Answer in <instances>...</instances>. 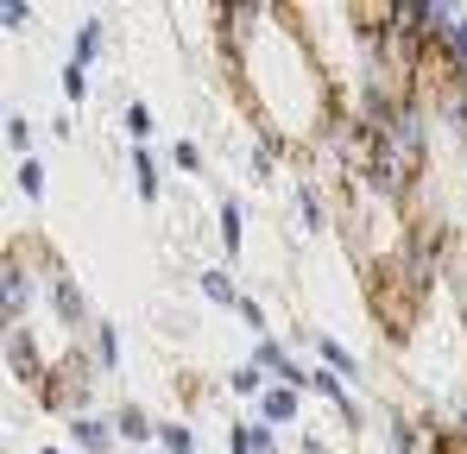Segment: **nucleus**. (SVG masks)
Listing matches in <instances>:
<instances>
[{
	"mask_svg": "<svg viewBox=\"0 0 467 454\" xmlns=\"http://www.w3.org/2000/svg\"><path fill=\"white\" fill-rule=\"evenodd\" d=\"M0 297H6V328H19V315L32 309V278H26V246L6 253L0 265Z\"/></svg>",
	"mask_w": 467,
	"mask_h": 454,
	"instance_id": "f257e3e1",
	"label": "nucleus"
},
{
	"mask_svg": "<svg viewBox=\"0 0 467 454\" xmlns=\"http://www.w3.org/2000/svg\"><path fill=\"white\" fill-rule=\"evenodd\" d=\"M6 360H13V373L19 378H32V385H45V360H38V341L32 335H19V328H6Z\"/></svg>",
	"mask_w": 467,
	"mask_h": 454,
	"instance_id": "f03ea898",
	"label": "nucleus"
},
{
	"mask_svg": "<svg viewBox=\"0 0 467 454\" xmlns=\"http://www.w3.org/2000/svg\"><path fill=\"white\" fill-rule=\"evenodd\" d=\"M70 436H77V449L82 454H108L114 449V429H108V423H101V417H70Z\"/></svg>",
	"mask_w": 467,
	"mask_h": 454,
	"instance_id": "7ed1b4c3",
	"label": "nucleus"
},
{
	"mask_svg": "<svg viewBox=\"0 0 467 454\" xmlns=\"http://www.w3.org/2000/svg\"><path fill=\"white\" fill-rule=\"evenodd\" d=\"M51 297H57V315H64L70 328H82V322H88V303H82V291L70 284V272H57V278H51Z\"/></svg>",
	"mask_w": 467,
	"mask_h": 454,
	"instance_id": "20e7f679",
	"label": "nucleus"
},
{
	"mask_svg": "<svg viewBox=\"0 0 467 454\" xmlns=\"http://www.w3.org/2000/svg\"><path fill=\"white\" fill-rule=\"evenodd\" d=\"M316 391L328 397V410H341V423H360V410H354V397H348V385H341V378L328 373V366L316 373Z\"/></svg>",
	"mask_w": 467,
	"mask_h": 454,
	"instance_id": "39448f33",
	"label": "nucleus"
},
{
	"mask_svg": "<svg viewBox=\"0 0 467 454\" xmlns=\"http://www.w3.org/2000/svg\"><path fill=\"white\" fill-rule=\"evenodd\" d=\"M259 417H265V423H291V417H297V391H291V385H272V391L259 397Z\"/></svg>",
	"mask_w": 467,
	"mask_h": 454,
	"instance_id": "423d86ee",
	"label": "nucleus"
},
{
	"mask_svg": "<svg viewBox=\"0 0 467 454\" xmlns=\"http://www.w3.org/2000/svg\"><path fill=\"white\" fill-rule=\"evenodd\" d=\"M114 429H120V436H133V442H158V423L146 417V410H140V404H120Z\"/></svg>",
	"mask_w": 467,
	"mask_h": 454,
	"instance_id": "0eeeda50",
	"label": "nucleus"
},
{
	"mask_svg": "<svg viewBox=\"0 0 467 454\" xmlns=\"http://www.w3.org/2000/svg\"><path fill=\"white\" fill-rule=\"evenodd\" d=\"M316 354L328 360V373H335V378H360V360H354L341 341H328V335H322V341H316Z\"/></svg>",
	"mask_w": 467,
	"mask_h": 454,
	"instance_id": "6e6552de",
	"label": "nucleus"
},
{
	"mask_svg": "<svg viewBox=\"0 0 467 454\" xmlns=\"http://www.w3.org/2000/svg\"><path fill=\"white\" fill-rule=\"evenodd\" d=\"M101 38H108V26H101V19H82V26H77V57H70V64L88 70V64H95V51H101Z\"/></svg>",
	"mask_w": 467,
	"mask_h": 454,
	"instance_id": "1a4fd4ad",
	"label": "nucleus"
},
{
	"mask_svg": "<svg viewBox=\"0 0 467 454\" xmlns=\"http://www.w3.org/2000/svg\"><path fill=\"white\" fill-rule=\"evenodd\" d=\"M127 158H133V183H140V196L152 202V196H158V164H152V151H146V146H133Z\"/></svg>",
	"mask_w": 467,
	"mask_h": 454,
	"instance_id": "9d476101",
	"label": "nucleus"
},
{
	"mask_svg": "<svg viewBox=\"0 0 467 454\" xmlns=\"http://www.w3.org/2000/svg\"><path fill=\"white\" fill-rule=\"evenodd\" d=\"M234 454H272V436L259 429V423H234Z\"/></svg>",
	"mask_w": 467,
	"mask_h": 454,
	"instance_id": "9b49d317",
	"label": "nucleus"
},
{
	"mask_svg": "<svg viewBox=\"0 0 467 454\" xmlns=\"http://www.w3.org/2000/svg\"><path fill=\"white\" fill-rule=\"evenodd\" d=\"M215 233H222V246H228V259L240 253V202H222L215 209Z\"/></svg>",
	"mask_w": 467,
	"mask_h": 454,
	"instance_id": "f8f14e48",
	"label": "nucleus"
},
{
	"mask_svg": "<svg viewBox=\"0 0 467 454\" xmlns=\"http://www.w3.org/2000/svg\"><path fill=\"white\" fill-rule=\"evenodd\" d=\"M95 366H101V373L120 366V335H114L108 322H95Z\"/></svg>",
	"mask_w": 467,
	"mask_h": 454,
	"instance_id": "ddd939ff",
	"label": "nucleus"
},
{
	"mask_svg": "<svg viewBox=\"0 0 467 454\" xmlns=\"http://www.w3.org/2000/svg\"><path fill=\"white\" fill-rule=\"evenodd\" d=\"M202 297H209V303H228V309H240V291H234L228 272H202Z\"/></svg>",
	"mask_w": 467,
	"mask_h": 454,
	"instance_id": "4468645a",
	"label": "nucleus"
},
{
	"mask_svg": "<svg viewBox=\"0 0 467 454\" xmlns=\"http://www.w3.org/2000/svg\"><path fill=\"white\" fill-rule=\"evenodd\" d=\"M158 449H164V454H196V442H190L183 423H158Z\"/></svg>",
	"mask_w": 467,
	"mask_h": 454,
	"instance_id": "2eb2a0df",
	"label": "nucleus"
},
{
	"mask_svg": "<svg viewBox=\"0 0 467 454\" xmlns=\"http://www.w3.org/2000/svg\"><path fill=\"white\" fill-rule=\"evenodd\" d=\"M253 366H259V373H278V378H285V366H291V354H285L278 341H259V354H253Z\"/></svg>",
	"mask_w": 467,
	"mask_h": 454,
	"instance_id": "dca6fc26",
	"label": "nucleus"
},
{
	"mask_svg": "<svg viewBox=\"0 0 467 454\" xmlns=\"http://www.w3.org/2000/svg\"><path fill=\"white\" fill-rule=\"evenodd\" d=\"M6 146L19 151V158H32V120H26V114H13V120H6Z\"/></svg>",
	"mask_w": 467,
	"mask_h": 454,
	"instance_id": "f3484780",
	"label": "nucleus"
},
{
	"mask_svg": "<svg viewBox=\"0 0 467 454\" xmlns=\"http://www.w3.org/2000/svg\"><path fill=\"white\" fill-rule=\"evenodd\" d=\"M19 190L26 196H45V164L38 158H19Z\"/></svg>",
	"mask_w": 467,
	"mask_h": 454,
	"instance_id": "a211bd4d",
	"label": "nucleus"
},
{
	"mask_svg": "<svg viewBox=\"0 0 467 454\" xmlns=\"http://www.w3.org/2000/svg\"><path fill=\"white\" fill-rule=\"evenodd\" d=\"M234 315H240L253 335H265V303H259V297H240V309H234Z\"/></svg>",
	"mask_w": 467,
	"mask_h": 454,
	"instance_id": "6ab92c4d",
	"label": "nucleus"
},
{
	"mask_svg": "<svg viewBox=\"0 0 467 454\" xmlns=\"http://www.w3.org/2000/svg\"><path fill=\"white\" fill-rule=\"evenodd\" d=\"M228 385L240 391V397H253V391L265 397V385H259V366H240V373H228Z\"/></svg>",
	"mask_w": 467,
	"mask_h": 454,
	"instance_id": "aec40b11",
	"label": "nucleus"
},
{
	"mask_svg": "<svg viewBox=\"0 0 467 454\" xmlns=\"http://www.w3.org/2000/svg\"><path fill=\"white\" fill-rule=\"evenodd\" d=\"M0 26H6V32L32 26V6H26V0H6V6H0Z\"/></svg>",
	"mask_w": 467,
	"mask_h": 454,
	"instance_id": "412c9836",
	"label": "nucleus"
},
{
	"mask_svg": "<svg viewBox=\"0 0 467 454\" xmlns=\"http://www.w3.org/2000/svg\"><path fill=\"white\" fill-rule=\"evenodd\" d=\"M64 95H70V101L88 95V70H82V64H64Z\"/></svg>",
	"mask_w": 467,
	"mask_h": 454,
	"instance_id": "4be33fe9",
	"label": "nucleus"
},
{
	"mask_svg": "<svg viewBox=\"0 0 467 454\" xmlns=\"http://www.w3.org/2000/svg\"><path fill=\"white\" fill-rule=\"evenodd\" d=\"M297 202H304V227H322V196H316V183L297 190Z\"/></svg>",
	"mask_w": 467,
	"mask_h": 454,
	"instance_id": "5701e85b",
	"label": "nucleus"
},
{
	"mask_svg": "<svg viewBox=\"0 0 467 454\" xmlns=\"http://www.w3.org/2000/svg\"><path fill=\"white\" fill-rule=\"evenodd\" d=\"M127 127H133V139H140V146H146V133H152V114H146V108H140V101H133V108H127Z\"/></svg>",
	"mask_w": 467,
	"mask_h": 454,
	"instance_id": "b1692460",
	"label": "nucleus"
},
{
	"mask_svg": "<svg viewBox=\"0 0 467 454\" xmlns=\"http://www.w3.org/2000/svg\"><path fill=\"white\" fill-rule=\"evenodd\" d=\"M171 158H177V164H183V170H202V151L190 146V139H177V151H171Z\"/></svg>",
	"mask_w": 467,
	"mask_h": 454,
	"instance_id": "393cba45",
	"label": "nucleus"
},
{
	"mask_svg": "<svg viewBox=\"0 0 467 454\" xmlns=\"http://www.w3.org/2000/svg\"><path fill=\"white\" fill-rule=\"evenodd\" d=\"M462 436H467V410H462Z\"/></svg>",
	"mask_w": 467,
	"mask_h": 454,
	"instance_id": "a878e982",
	"label": "nucleus"
},
{
	"mask_svg": "<svg viewBox=\"0 0 467 454\" xmlns=\"http://www.w3.org/2000/svg\"><path fill=\"white\" fill-rule=\"evenodd\" d=\"M38 454H57V449H38Z\"/></svg>",
	"mask_w": 467,
	"mask_h": 454,
	"instance_id": "bb28decb",
	"label": "nucleus"
}]
</instances>
